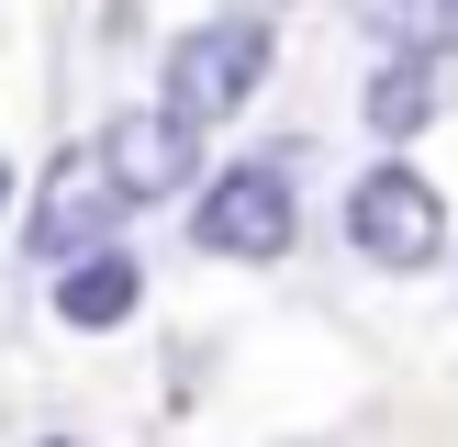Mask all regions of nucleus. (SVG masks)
<instances>
[{
    "instance_id": "obj_1",
    "label": "nucleus",
    "mask_w": 458,
    "mask_h": 447,
    "mask_svg": "<svg viewBox=\"0 0 458 447\" xmlns=\"http://www.w3.org/2000/svg\"><path fill=\"white\" fill-rule=\"evenodd\" d=\"M258 79H268V22H258V12L191 22V34L168 45V89H157V112L201 134V123H224V112H246Z\"/></svg>"
},
{
    "instance_id": "obj_3",
    "label": "nucleus",
    "mask_w": 458,
    "mask_h": 447,
    "mask_svg": "<svg viewBox=\"0 0 458 447\" xmlns=\"http://www.w3.org/2000/svg\"><path fill=\"white\" fill-rule=\"evenodd\" d=\"M347 235H358L369 268H437V246H447V190H437L425 168H403V156H380V168L347 190Z\"/></svg>"
},
{
    "instance_id": "obj_4",
    "label": "nucleus",
    "mask_w": 458,
    "mask_h": 447,
    "mask_svg": "<svg viewBox=\"0 0 458 447\" xmlns=\"http://www.w3.org/2000/svg\"><path fill=\"white\" fill-rule=\"evenodd\" d=\"M291 235H302V201H291L280 168H224L213 190L191 201V246L201 257L258 268V257H291Z\"/></svg>"
},
{
    "instance_id": "obj_8",
    "label": "nucleus",
    "mask_w": 458,
    "mask_h": 447,
    "mask_svg": "<svg viewBox=\"0 0 458 447\" xmlns=\"http://www.w3.org/2000/svg\"><path fill=\"white\" fill-rule=\"evenodd\" d=\"M0 213H12V156H0Z\"/></svg>"
},
{
    "instance_id": "obj_2",
    "label": "nucleus",
    "mask_w": 458,
    "mask_h": 447,
    "mask_svg": "<svg viewBox=\"0 0 458 447\" xmlns=\"http://www.w3.org/2000/svg\"><path fill=\"white\" fill-rule=\"evenodd\" d=\"M123 213L134 201H123V179H112V156L67 146V156H45V190H34V213H22V246H34V268H79V257H101V235Z\"/></svg>"
},
{
    "instance_id": "obj_5",
    "label": "nucleus",
    "mask_w": 458,
    "mask_h": 447,
    "mask_svg": "<svg viewBox=\"0 0 458 447\" xmlns=\"http://www.w3.org/2000/svg\"><path fill=\"white\" fill-rule=\"evenodd\" d=\"M458 112V45H392V56L369 67V101H358V123L369 134H425V123H447Z\"/></svg>"
},
{
    "instance_id": "obj_7",
    "label": "nucleus",
    "mask_w": 458,
    "mask_h": 447,
    "mask_svg": "<svg viewBox=\"0 0 458 447\" xmlns=\"http://www.w3.org/2000/svg\"><path fill=\"white\" fill-rule=\"evenodd\" d=\"M56 325H79V335H112V325H134V302H146V268L123 257V246H101V257H79V268H56Z\"/></svg>"
},
{
    "instance_id": "obj_6",
    "label": "nucleus",
    "mask_w": 458,
    "mask_h": 447,
    "mask_svg": "<svg viewBox=\"0 0 458 447\" xmlns=\"http://www.w3.org/2000/svg\"><path fill=\"white\" fill-rule=\"evenodd\" d=\"M191 146H201V134L168 123V112H123V123L101 134V156H112V179H123V201H168L179 179H191Z\"/></svg>"
},
{
    "instance_id": "obj_9",
    "label": "nucleus",
    "mask_w": 458,
    "mask_h": 447,
    "mask_svg": "<svg viewBox=\"0 0 458 447\" xmlns=\"http://www.w3.org/2000/svg\"><path fill=\"white\" fill-rule=\"evenodd\" d=\"M45 447H79V436H45Z\"/></svg>"
}]
</instances>
